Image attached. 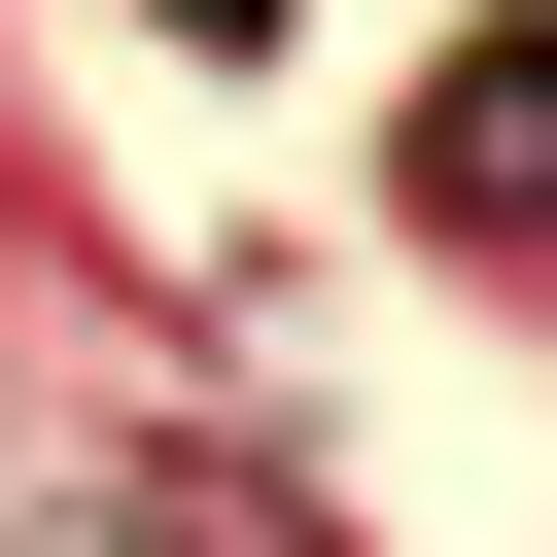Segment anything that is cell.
<instances>
[{"instance_id":"1","label":"cell","mask_w":557,"mask_h":557,"mask_svg":"<svg viewBox=\"0 0 557 557\" xmlns=\"http://www.w3.org/2000/svg\"><path fill=\"white\" fill-rule=\"evenodd\" d=\"M418 209H453V244H557V0L418 70Z\"/></svg>"},{"instance_id":"2","label":"cell","mask_w":557,"mask_h":557,"mask_svg":"<svg viewBox=\"0 0 557 557\" xmlns=\"http://www.w3.org/2000/svg\"><path fill=\"white\" fill-rule=\"evenodd\" d=\"M174 35H278V0H174Z\"/></svg>"},{"instance_id":"3","label":"cell","mask_w":557,"mask_h":557,"mask_svg":"<svg viewBox=\"0 0 557 557\" xmlns=\"http://www.w3.org/2000/svg\"><path fill=\"white\" fill-rule=\"evenodd\" d=\"M35 557H139V522H35Z\"/></svg>"}]
</instances>
